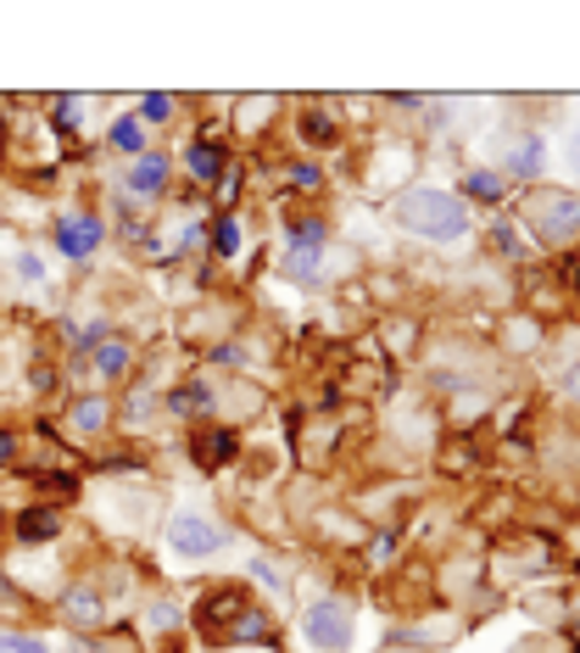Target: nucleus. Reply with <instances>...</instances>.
I'll list each match as a JSON object with an SVG mask.
<instances>
[{"instance_id":"nucleus-32","label":"nucleus","mask_w":580,"mask_h":653,"mask_svg":"<svg viewBox=\"0 0 580 653\" xmlns=\"http://www.w3.org/2000/svg\"><path fill=\"white\" fill-rule=\"evenodd\" d=\"M563 391H569V396H580V369H569V374H563Z\"/></svg>"},{"instance_id":"nucleus-17","label":"nucleus","mask_w":580,"mask_h":653,"mask_svg":"<svg viewBox=\"0 0 580 653\" xmlns=\"http://www.w3.org/2000/svg\"><path fill=\"white\" fill-rule=\"evenodd\" d=\"M73 431H85V436H96L107 420H112V396H85V402H73Z\"/></svg>"},{"instance_id":"nucleus-13","label":"nucleus","mask_w":580,"mask_h":653,"mask_svg":"<svg viewBox=\"0 0 580 653\" xmlns=\"http://www.w3.org/2000/svg\"><path fill=\"white\" fill-rule=\"evenodd\" d=\"M168 407H174V414H212V407H218V396H212V380H190V385H179L174 396H168Z\"/></svg>"},{"instance_id":"nucleus-25","label":"nucleus","mask_w":580,"mask_h":653,"mask_svg":"<svg viewBox=\"0 0 580 653\" xmlns=\"http://www.w3.org/2000/svg\"><path fill=\"white\" fill-rule=\"evenodd\" d=\"M0 653H51L40 636H12V631H0Z\"/></svg>"},{"instance_id":"nucleus-16","label":"nucleus","mask_w":580,"mask_h":653,"mask_svg":"<svg viewBox=\"0 0 580 653\" xmlns=\"http://www.w3.org/2000/svg\"><path fill=\"white\" fill-rule=\"evenodd\" d=\"M296 134L307 140V145H336V134H341V123L329 118L324 107H307L302 118H296Z\"/></svg>"},{"instance_id":"nucleus-23","label":"nucleus","mask_w":580,"mask_h":653,"mask_svg":"<svg viewBox=\"0 0 580 653\" xmlns=\"http://www.w3.org/2000/svg\"><path fill=\"white\" fill-rule=\"evenodd\" d=\"M463 185H469V196H480V202H503V179H496V174H485V168H474Z\"/></svg>"},{"instance_id":"nucleus-29","label":"nucleus","mask_w":580,"mask_h":653,"mask_svg":"<svg viewBox=\"0 0 580 653\" xmlns=\"http://www.w3.org/2000/svg\"><path fill=\"white\" fill-rule=\"evenodd\" d=\"M18 453H23V442H18L12 431H0V469H7V464H12Z\"/></svg>"},{"instance_id":"nucleus-20","label":"nucleus","mask_w":580,"mask_h":653,"mask_svg":"<svg viewBox=\"0 0 580 653\" xmlns=\"http://www.w3.org/2000/svg\"><path fill=\"white\" fill-rule=\"evenodd\" d=\"M85 107H90L85 96H56V107H51V112H56V134H78V118H85Z\"/></svg>"},{"instance_id":"nucleus-6","label":"nucleus","mask_w":580,"mask_h":653,"mask_svg":"<svg viewBox=\"0 0 580 653\" xmlns=\"http://www.w3.org/2000/svg\"><path fill=\"white\" fill-rule=\"evenodd\" d=\"M245 609H252V592H245V587H218V592H207V598L196 603V625L212 631V636L223 642Z\"/></svg>"},{"instance_id":"nucleus-10","label":"nucleus","mask_w":580,"mask_h":653,"mask_svg":"<svg viewBox=\"0 0 580 653\" xmlns=\"http://www.w3.org/2000/svg\"><path fill=\"white\" fill-rule=\"evenodd\" d=\"M185 168H190V179H196V185H212V179H223V174H229V151H223L218 140H190Z\"/></svg>"},{"instance_id":"nucleus-3","label":"nucleus","mask_w":580,"mask_h":653,"mask_svg":"<svg viewBox=\"0 0 580 653\" xmlns=\"http://www.w3.org/2000/svg\"><path fill=\"white\" fill-rule=\"evenodd\" d=\"M168 547H174L179 558H212V553L229 547V525H218V520L201 514V509H185V514H174V525H168Z\"/></svg>"},{"instance_id":"nucleus-7","label":"nucleus","mask_w":580,"mask_h":653,"mask_svg":"<svg viewBox=\"0 0 580 653\" xmlns=\"http://www.w3.org/2000/svg\"><path fill=\"white\" fill-rule=\"evenodd\" d=\"M62 531H67L62 509H23V514L12 520V536H18L23 547H45V542H56Z\"/></svg>"},{"instance_id":"nucleus-4","label":"nucleus","mask_w":580,"mask_h":653,"mask_svg":"<svg viewBox=\"0 0 580 653\" xmlns=\"http://www.w3.org/2000/svg\"><path fill=\"white\" fill-rule=\"evenodd\" d=\"M302 636H307L318 653H347V642H352V609L336 603V598H318V603L302 614Z\"/></svg>"},{"instance_id":"nucleus-5","label":"nucleus","mask_w":580,"mask_h":653,"mask_svg":"<svg viewBox=\"0 0 580 653\" xmlns=\"http://www.w3.org/2000/svg\"><path fill=\"white\" fill-rule=\"evenodd\" d=\"M101 240H107V224H101L96 213H62V218H56V247L67 252V263L96 258Z\"/></svg>"},{"instance_id":"nucleus-9","label":"nucleus","mask_w":580,"mask_h":653,"mask_svg":"<svg viewBox=\"0 0 580 653\" xmlns=\"http://www.w3.org/2000/svg\"><path fill=\"white\" fill-rule=\"evenodd\" d=\"M162 185H168V156H162V151L134 156V168L123 174V191L129 196H162Z\"/></svg>"},{"instance_id":"nucleus-2","label":"nucleus","mask_w":580,"mask_h":653,"mask_svg":"<svg viewBox=\"0 0 580 653\" xmlns=\"http://www.w3.org/2000/svg\"><path fill=\"white\" fill-rule=\"evenodd\" d=\"M525 218H530V229L547 240V247H569V240L580 235V196L574 191H536L525 202Z\"/></svg>"},{"instance_id":"nucleus-19","label":"nucleus","mask_w":580,"mask_h":653,"mask_svg":"<svg viewBox=\"0 0 580 653\" xmlns=\"http://www.w3.org/2000/svg\"><path fill=\"white\" fill-rule=\"evenodd\" d=\"M285 274L302 280V285H313V280H318V247H296V252H285Z\"/></svg>"},{"instance_id":"nucleus-33","label":"nucleus","mask_w":580,"mask_h":653,"mask_svg":"<svg viewBox=\"0 0 580 653\" xmlns=\"http://www.w3.org/2000/svg\"><path fill=\"white\" fill-rule=\"evenodd\" d=\"M569 162H574V168H580V129L569 134Z\"/></svg>"},{"instance_id":"nucleus-31","label":"nucleus","mask_w":580,"mask_h":653,"mask_svg":"<svg viewBox=\"0 0 580 653\" xmlns=\"http://www.w3.org/2000/svg\"><path fill=\"white\" fill-rule=\"evenodd\" d=\"M369 553H374V558H391V553H396V536H391V531H385V536H374V542H369Z\"/></svg>"},{"instance_id":"nucleus-1","label":"nucleus","mask_w":580,"mask_h":653,"mask_svg":"<svg viewBox=\"0 0 580 653\" xmlns=\"http://www.w3.org/2000/svg\"><path fill=\"white\" fill-rule=\"evenodd\" d=\"M396 224L413 229V235H425V240H463V235H469V207H463V196H452V191L419 185V191H407V196L396 202Z\"/></svg>"},{"instance_id":"nucleus-21","label":"nucleus","mask_w":580,"mask_h":653,"mask_svg":"<svg viewBox=\"0 0 580 653\" xmlns=\"http://www.w3.org/2000/svg\"><path fill=\"white\" fill-rule=\"evenodd\" d=\"M168 118H174V96H162V90L140 96V123H168Z\"/></svg>"},{"instance_id":"nucleus-11","label":"nucleus","mask_w":580,"mask_h":653,"mask_svg":"<svg viewBox=\"0 0 580 653\" xmlns=\"http://www.w3.org/2000/svg\"><path fill=\"white\" fill-rule=\"evenodd\" d=\"M62 614H67V625H78V631L107 625V603H101V592H90V587H67V592H62Z\"/></svg>"},{"instance_id":"nucleus-24","label":"nucleus","mask_w":580,"mask_h":653,"mask_svg":"<svg viewBox=\"0 0 580 653\" xmlns=\"http://www.w3.org/2000/svg\"><path fill=\"white\" fill-rule=\"evenodd\" d=\"M269 112H280V101H274V96H252V101H240V129H245V123H263Z\"/></svg>"},{"instance_id":"nucleus-22","label":"nucleus","mask_w":580,"mask_h":653,"mask_svg":"<svg viewBox=\"0 0 580 653\" xmlns=\"http://www.w3.org/2000/svg\"><path fill=\"white\" fill-rule=\"evenodd\" d=\"M212 252H218V258H234V252H240V218H218V229H212Z\"/></svg>"},{"instance_id":"nucleus-28","label":"nucleus","mask_w":580,"mask_h":653,"mask_svg":"<svg viewBox=\"0 0 580 653\" xmlns=\"http://www.w3.org/2000/svg\"><path fill=\"white\" fill-rule=\"evenodd\" d=\"M291 179H296L302 191H318V185H324V174L313 168V162H296V168H291Z\"/></svg>"},{"instance_id":"nucleus-30","label":"nucleus","mask_w":580,"mask_h":653,"mask_svg":"<svg viewBox=\"0 0 580 653\" xmlns=\"http://www.w3.org/2000/svg\"><path fill=\"white\" fill-rule=\"evenodd\" d=\"M18 280H40V258H34V252L18 258Z\"/></svg>"},{"instance_id":"nucleus-14","label":"nucleus","mask_w":580,"mask_h":653,"mask_svg":"<svg viewBox=\"0 0 580 653\" xmlns=\"http://www.w3.org/2000/svg\"><path fill=\"white\" fill-rule=\"evenodd\" d=\"M129 363H134V347H129L123 336L96 341V369H101L107 380H123V374H129Z\"/></svg>"},{"instance_id":"nucleus-8","label":"nucleus","mask_w":580,"mask_h":653,"mask_svg":"<svg viewBox=\"0 0 580 653\" xmlns=\"http://www.w3.org/2000/svg\"><path fill=\"white\" fill-rule=\"evenodd\" d=\"M234 453H240L234 431L207 425V431H196V436H190V458H196L201 469H223V464H234Z\"/></svg>"},{"instance_id":"nucleus-18","label":"nucleus","mask_w":580,"mask_h":653,"mask_svg":"<svg viewBox=\"0 0 580 653\" xmlns=\"http://www.w3.org/2000/svg\"><path fill=\"white\" fill-rule=\"evenodd\" d=\"M329 229H324V218H313V213H302V218H285V240H291V252L296 247H318Z\"/></svg>"},{"instance_id":"nucleus-12","label":"nucleus","mask_w":580,"mask_h":653,"mask_svg":"<svg viewBox=\"0 0 580 653\" xmlns=\"http://www.w3.org/2000/svg\"><path fill=\"white\" fill-rule=\"evenodd\" d=\"M107 145H112V151H123V156H145V123H140V112H123V118H112V129H107Z\"/></svg>"},{"instance_id":"nucleus-34","label":"nucleus","mask_w":580,"mask_h":653,"mask_svg":"<svg viewBox=\"0 0 580 653\" xmlns=\"http://www.w3.org/2000/svg\"><path fill=\"white\" fill-rule=\"evenodd\" d=\"M569 280H574V296H580V252L569 258Z\"/></svg>"},{"instance_id":"nucleus-27","label":"nucleus","mask_w":580,"mask_h":653,"mask_svg":"<svg viewBox=\"0 0 580 653\" xmlns=\"http://www.w3.org/2000/svg\"><path fill=\"white\" fill-rule=\"evenodd\" d=\"M145 614H151V625H156V631H174V625H179V609H174V603H151Z\"/></svg>"},{"instance_id":"nucleus-15","label":"nucleus","mask_w":580,"mask_h":653,"mask_svg":"<svg viewBox=\"0 0 580 653\" xmlns=\"http://www.w3.org/2000/svg\"><path fill=\"white\" fill-rule=\"evenodd\" d=\"M541 162H547V145H541L536 134H525V140L508 151V174H514V179H536Z\"/></svg>"},{"instance_id":"nucleus-26","label":"nucleus","mask_w":580,"mask_h":653,"mask_svg":"<svg viewBox=\"0 0 580 653\" xmlns=\"http://www.w3.org/2000/svg\"><path fill=\"white\" fill-rule=\"evenodd\" d=\"M252 576H258L269 592H285V576H280V569H274L269 558H252Z\"/></svg>"}]
</instances>
